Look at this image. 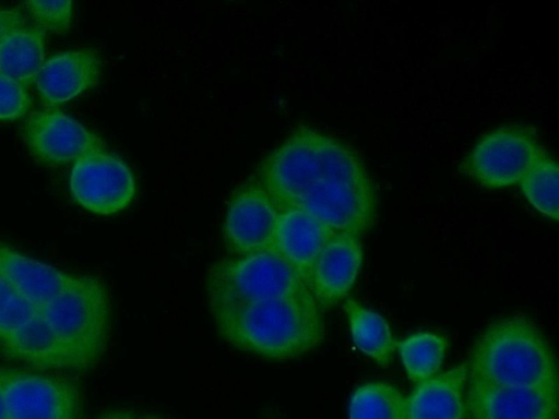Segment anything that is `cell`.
Instances as JSON below:
<instances>
[{
  "label": "cell",
  "instance_id": "obj_1",
  "mask_svg": "<svg viewBox=\"0 0 559 419\" xmlns=\"http://www.w3.org/2000/svg\"><path fill=\"white\" fill-rule=\"evenodd\" d=\"M214 320L230 345L269 359L299 357L324 338L322 310L307 287L218 313Z\"/></svg>",
  "mask_w": 559,
  "mask_h": 419
},
{
  "label": "cell",
  "instance_id": "obj_2",
  "mask_svg": "<svg viewBox=\"0 0 559 419\" xmlns=\"http://www.w3.org/2000/svg\"><path fill=\"white\" fill-rule=\"evenodd\" d=\"M468 382L498 386H558L554 352L539 330L522 315L491 323L476 340Z\"/></svg>",
  "mask_w": 559,
  "mask_h": 419
},
{
  "label": "cell",
  "instance_id": "obj_3",
  "mask_svg": "<svg viewBox=\"0 0 559 419\" xmlns=\"http://www.w3.org/2000/svg\"><path fill=\"white\" fill-rule=\"evenodd\" d=\"M322 179L298 201L301 208L335 234L359 237L376 218V192L358 157L341 142L328 137Z\"/></svg>",
  "mask_w": 559,
  "mask_h": 419
},
{
  "label": "cell",
  "instance_id": "obj_4",
  "mask_svg": "<svg viewBox=\"0 0 559 419\" xmlns=\"http://www.w3.org/2000/svg\"><path fill=\"white\" fill-rule=\"evenodd\" d=\"M39 314L64 343L76 370L93 367L103 356L109 335L110 303L98 278L74 275Z\"/></svg>",
  "mask_w": 559,
  "mask_h": 419
},
{
  "label": "cell",
  "instance_id": "obj_5",
  "mask_svg": "<svg viewBox=\"0 0 559 419\" xmlns=\"http://www.w3.org/2000/svg\"><path fill=\"white\" fill-rule=\"evenodd\" d=\"M304 287L295 270L273 249L217 261L209 268L205 279L213 316Z\"/></svg>",
  "mask_w": 559,
  "mask_h": 419
},
{
  "label": "cell",
  "instance_id": "obj_6",
  "mask_svg": "<svg viewBox=\"0 0 559 419\" xmlns=\"http://www.w3.org/2000/svg\"><path fill=\"white\" fill-rule=\"evenodd\" d=\"M325 134L307 127L295 130L261 166V185L278 212L295 207L324 177Z\"/></svg>",
  "mask_w": 559,
  "mask_h": 419
},
{
  "label": "cell",
  "instance_id": "obj_7",
  "mask_svg": "<svg viewBox=\"0 0 559 419\" xmlns=\"http://www.w3.org/2000/svg\"><path fill=\"white\" fill-rule=\"evenodd\" d=\"M7 419H81L76 382L57 374L0 368Z\"/></svg>",
  "mask_w": 559,
  "mask_h": 419
},
{
  "label": "cell",
  "instance_id": "obj_8",
  "mask_svg": "<svg viewBox=\"0 0 559 419\" xmlns=\"http://www.w3.org/2000/svg\"><path fill=\"white\" fill-rule=\"evenodd\" d=\"M542 152L531 131L502 128L487 134L474 146L463 168L487 188L509 187L521 182Z\"/></svg>",
  "mask_w": 559,
  "mask_h": 419
},
{
  "label": "cell",
  "instance_id": "obj_9",
  "mask_svg": "<svg viewBox=\"0 0 559 419\" xmlns=\"http://www.w3.org/2000/svg\"><path fill=\"white\" fill-rule=\"evenodd\" d=\"M70 191L73 199L90 212L110 215L131 203L135 181L130 168L119 157L104 149L74 163Z\"/></svg>",
  "mask_w": 559,
  "mask_h": 419
},
{
  "label": "cell",
  "instance_id": "obj_10",
  "mask_svg": "<svg viewBox=\"0 0 559 419\" xmlns=\"http://www.w3.org/2000/svg\"><path fill=\"white\" fill-rule=\"evenodd\" d=\"M22 133L34 157L49 166L75 163L85 155L105 149L99 136L55 108L31 112Z\"/></svg>",
  "mask_w": 559,
  "mask_h": 419
},
{
  "label": "cell",
  "instance_id": "obj_11",
  "mask_svg": "<svg viewBox=\"0 0 559 419\" xmlns=\"http://www.w3.org/2000/svg\"><path fill=\"white\" fill-rule=\"evenodd\" d=\"M280 212L261 183H246L231 196L224 222L227 249L239 256L273 247Z\"/></svg>",
  "mask_w": 559,
  "mask_h": 419
},
{
  "label": "cell",
  "instance_id": "obj_12",
  "mask_svg": "<svg viewBox=\"0 0 559 419\" xmlns=\"http://www.w3.org/2000/svg\"><path fill=\"white\" fill-rule=\"evenodd\" d=\"M473 419H557L558 386H498L468 382Z\"/></svg>",
  "mask_w": 559,
  "mask_h": 419
},
{
  "label": "cell",
  "instance_id": "obj_13",
  "mask_svg": "<svg viewBox=\"0 0 559 419\" xmlns=\"http://www.w3.org/2000/svg\"><path fill=\"white\" fill-rule=\"evenodd\" d=\"M362 263L358 237L335 234L320 251L311 273L310 291L321 310L338 303L352 289Z\"/></svg>",
  "mask_w": 559,
  "mask_h": 419
},
{
  "label": "cell",
  "instance_id": "obj_14",
  "mask_svg": "<svg viewBox=\"0 0 559 419\" xmlns=\"http://www.w3.org/2000/svg\"><path fill=\"white\" fill-rule=\"evenodd\" d=\"M102 60L91 48L64 51L44 61L36 76L41 101L50 108L67 103L95 86Z\"/></svg>",
  "mask_w": 559,
  "mask_h": 419
},
{
  "label": "cell",
  "instance_id": "obj_15",
  "mask_svg": "<svg viewBox=\"0 0 559 419\" xmlns=\"http://www.w3.org/2000/svg\"><path fill=\"white\" fill-rule=\"evenodd\" d=\"M335 232L308 212L292 207L280 212L272 249L310 287L313 264Z\"/></svg>",
  "mask_w": 559,
  "mask_h": 419
},
{
  "label": "cell",
  "instance_id": "obj_16",
  "mask_svg": "<svg viewBox=\"0 0 559 419\" xmlns=\"http://www.w3.org/2000/svg\"><path fill=\"white\" fill-rule=\"evenodd\" d=\"M0 274L38 310L52 300L74 276L26 256L3 242H0Z\"/></svg>",
  "mask_w": 559,
  "mask_h": 419
},
{
  "label": "cell",
  "instance_id": "obj_17",
  "mask_svg": "<svg viewBox=\"0 0 559 419\" xmlns=\"http://www.w3.org/2000/svg\"><path fill=\"white\" fill-rule=\"evenodd\" d=\"M0 346L7 357L37 371L76 370L69 349L39 313L2 340Z\"/></svg>",
  "mask_w": 559,
  "mask_h": 419
},
{
  "label": "cell",
  "instance_id": "obj_18",
  "mask_svg": "<svg viewBox=\"0 0 559 419\" xmlns=\"http://www.w3.org/2000/svg\"><path fill=\"white\" fill-rule=\"evenodd\" d=\"M466 379L467 366L462 363L417 383L406 397L407 419H462Z\"/></svg>",
  "mask_w": 559,
  "mask_h": 419
},
{
  "label": "cell",
  "instance_id": "obj_19",
  "mask_svg": "<svg viewBox=\"0 0 559 419\" xmlns=\"http://www.w3.org/2000/svg\"><path fill=\"white\" fill-rule=\"evenodd\" d=\"M46 32L38 26H20L0 40V73L29 86L44 64Z\"/></svg>",
  "mask_w": 559,
  "mask_h": 419
},
{
  "label": "cell",
  "instance_id": "obj_20",
  "mask_svg": "<svg viewBox=\"0 0 559 419\" xmlns=\"http://www.w3.org/2000/svg\"><path fill=\"white\" fill-rule=\"evenodd\" d=\"M343 308L355 346L382 368L389 367L395 342L384 318L354 299H347Z\"/></svg>",
  "mask_w": 559,
  "mask_h": 419
},
{
  "label": "cell",
  "instance_id": "obj_21",
  "mask_svg": "<svg viewBox=\"0 0 559 419\" xmlns=\"http://www.w3.org/2000/svg\"><path fill=\"white\" fill-rule=\"evenodd\" d=\"M448 345L445 336L432 333H416L400 342L397 349L408 379L417 384L435 376Z\"/></svg>",
  "mask_w": 559,
  "mask_h": 419
},
{
  "label": "cell",
  "instance_id": "obj_22",
  "mask_svg": "<svg viewBox=\"0 0 559 419\" xmlns=\"http://www.w3.org/2000/svg\"><path fill=\"white\" fill-rule=\"evenodd\" d=\"M349 419H407L406 397L393 385L369 382L350 397Z\"/></svg>",
  "mask_w": 559,
  "mask_h": 419
},
{
  "label": "cell",
  "instance_id": "obj_23",
  "mask_svg": "<svg viewBox=\"0 0 559 419\" xmlns=\"http://www.w3.org/2000/svg\"><path fill=\"white\" fill-rule=\"evenodd\" d=\"M530 203L547 217H559V170L557 163L542 152L521 180Z\"/></svg>",
  "mask_w": 559,
  "mask_h": 419
},
{
  "label": "cell",
  "instance_id": "obj_24",
  "mask_svg": "<svg viewBox=\"0 0 559 419\" xmlns=\"http://www.w3.org/2000/svg\"><path fill=\"white\" fill-rule=\"evenodd\" d=\"M38 313L0 274V343Z\"/></svg>",
  "mask_w": 559,
  "mask_h": 419
},
{
  "label": "cell",
  "instance_id": "obj_25",
  "mask_svg": "<svg viewBox=\"0 0 559 419\" xmlns=\"http://www.w3.org/2000/svg\"><path fill=\"white\" fill-rule=\"evenodd\" d=\"M32 19L45 32L63 34L70 27L71 1H27L25 3Z\"/></svg>",
  "mask_w": 559,
  "mask_h": 419
},
{
  "label": "cell",
  "instance_id": "obj_26",
  "mask_svg": "<svg viewBox=\"0 0 559 419\" xmlns=\"http://www.w3.org/2000/svg\"><path fill=\"white\" fill-rule=\"evenodd\" d=\"M31 106L26 87L0 73V121L20 119Z\"/></svg>",
  "mask_w": 559,
  "mask_h": 419
},
{
  "label": "cell",
  "instance_id": "obj_27",
  "mask_svg": "<svg viewBox=\"0 0 559 419\" xmlns=\"http://www.w3.org/2000/svg\"><path fill=\"white\" fill-rule=\"evenodd\" d=\"M23 14L20 9L0 10V40L10 31L22 26Z\"/></svg>",
  "mask_w": 559,
  "mask_h": 419
},
{
  "label": "cell",
  "instance_id": "obj_28",
  "mask_svg": "<svg viewBox=\"0 0 559 419\" xmlns=\"http://www.w3.org/2000/svg\"><path fill=\"white\" fill-rule=\"evenodd\" d=\"M98 419H134L129 410H115L100 416Z\"/></svg>",
  "mask_w": 559,
  "mask_h": 419
},
{
  "label": "cell",
  "instance_id": "obj_29",
  "mask_svg": "<svg viewBox=\"0 0 559 419\" xmlns=\"http://www.w3.org/2000/svg\"><path fill=\"white\" fill-rule=\"evenodd\" d=\"M0 419H7L2 393L0 390Z\"/></svg>",
  "mask_w": 559,
  "mask_h": 419
},
{
  "label": "cell",
  "instance_id": "obj_30",
  "mask_svg": "<svg viewBox=\"0 0 559 419\" xmlns=\"http://www.w3.org/2000/svg\"><path fill=\"white\" fill-rule=\"evenodd\" d=\"M141 419H162V418L153 417V416H146V417H143Z\"/></svg>",
  "mask_w": 559,
  "mask_h": 419
}]
</instances>
